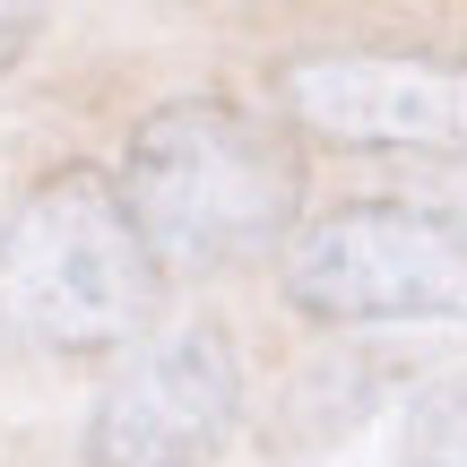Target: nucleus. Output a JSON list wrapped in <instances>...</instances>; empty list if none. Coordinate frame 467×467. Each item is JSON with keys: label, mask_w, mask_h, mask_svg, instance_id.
I'll return each instance as SVG.
<instances>
[{"label": "nucleus", "mask_w": 467, "mask_h": 467, "mask_svg": "<svg viewBox=\"0 0 467 467\" xmlns=\"http://www.w3.org/2000/svg\"><path fill=\"white\" fill-rule=\"evenodd\" d=\"M121 200L156 260L243 268L295 234L303 156L277 113H251L234 96H173L121 148Z\"/></svg>", "instance_id": "nucleus-1"}, {"label": "nucleus", "mask_w": 467, "mask_h": 467, "mask_svg": "<svg viewBox=\"0 0 467 467\" xmlns=\"http://www.w3.org/2000/svg\"><path fill=\"white\" fill-rule=\"evenodd\" d=\"M156 312V251L113 173L61 165L0 225V320L26 347L87 355L139 337Z\"/></svg>", "instance_id": "nucleus-2"}, {"label": "nucleus", "mask_w": 467, "mask_h": 467, "mask_svg": "<svg viewBox=\"0 0 467 467\" xmlns=\"http://www.w3.org/2000/svg\"><path fill=\"white\" fill-rule=\"evenodd\" d=\"M285 295L312 320H467V217L416 200H347L285 251Z\"/></svg>", "instance_id": "nucleus-3"}, {"label": "nucleus", "mask_w": 467, "mask_h": 467, "mask_svg": "<svg viewBox=\"0 0 467 467\" xmlns=\"http://www.w3.org/2000/svg\"><path fill=\"white\" fill-rule=\"evenodd\" d=\"M243 416V364L217 320L148 337L87 416V467H217Z\"/></svg>", "instance_id": "nucleus-4"}, {"label": "nucleus", "mask_w": 467, "mask_h": 467, "mask_svg": "<svg viewBox=\"0 0 467 467\" xmlns=\"http://www.w3.org/2000/svg\"><path fill=\"white\" fill-rule=\"evenodd\" d=\"M277 96L337 148H459L467 156V61L424 52H295Z\"/></svg>", "instance_id": "nucleus-5"}, {"label": "nucleus", "mask_w": 467, "mask_h": 467, "mask_svg": "<svg viewBox=\"0 0 467 467\" xmlns=\"http://www.w3.org/2000/svg\"><path fill=\"white\" fill-rule=\"evenodd\" d=\"M389 467H467V372H451V381L407 399Z\"/></svg>", "instance_id": "nucleus-6"}, {"label": "nucleus", "mask_w": 467, "mask_h": 467, "mask_svg": "<svg viewBox=\"0 0 467 467\" xmlns=\"http://www.w3.org/2000/svg\"><path fill=\"white\" fill-rule=\"evenodd\" d=\"M35 26H44L35 9H9V0H0V69H17V52L35 44Z\"/></svg>", "instance_id": "nucleus-7"}]
</instances>
